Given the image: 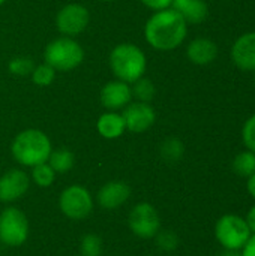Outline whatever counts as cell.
Returning a JSON list of instances; mask_svg holds the SVG:
<instances>
[{
  "mask_svg": "<svg viewBox=\"0 0 255 256\" xmlns=\"http://www.w3.org/2000/svg\"><path fill=\"white\" fill-rule=\"evenodd\" d=\"M188 34V22L173 8L156 10L144 26L147 44L156 51H173L183 44Z\"/></svg>",
  "mask_w": 255,
  "mask_h": 256,
  "instance_id": "6da1fadb",
  "label": "cell"
},
{
  "mask_svg": "<svg viewBox=\"0 0 255 256\" xmlns=\"http://www.w3.org/2000/svg\"><path fill=\"white\" fill-rule=\"evenodd\" d=\"M11 152L20 165L33 168L48 162L53 146L45 132L39 129H26L14 138Z\"/></svg>",
  "mask_w": 255,
  "mask_h": 256,
  "instance_id": "7a4b0ae2",
  "label": "cell"
},
{
  "mask_svg": "<svg viewBox=\"0 0 255 256\" xmlns=\"http://www.w3.org/2000/svg\"><path fill=\"white\" fill-rule=\"evenodd\" d=\"M110 68L114 76L128 84H134L143 78L147 69L144 51L129 42L116 45L110 52Z\"/></svg>",
  "mask_w": 255,
  "mask_h": 256,
  "instance_id": "3957f363",
  "label": "cell"
},
{
  "mask_svg": "<svg viewBox=\"0 0 255 256\" xmlns=\"http://www.w3.org/2000/svg\"><path fill=\"white\" fill-rule=\"evenodd\" d=\"M44 60L56 72H69L78 68L84 60L83 46L69 36H62L51 40L44 51Z\"/></svg>",
  "mask_w": 255,
  "mask_h": 256,
  "instance_id": "277c9868",
  "label": "cell"
},
{
  "mask_svg": "<svg viewBox=\"0 0 255 256\" xmlns=\"http://www.w3.org/2000/svg\"><path fill=\"white\" fill-rule=\"evenodd\" d=\"M252 236L245 218L237 214H224L215 224V238L222 249L242 250Z\"/></svg>",
  "mask_w": 255,
  "mask_h": 256,
  "instance_id": "5b68a950",
  "label": "cell"
},
{
  "mask_svg": "<svg viewBox=\"0 0 255 256\" xmlns=\"http://www.w3.org/2000/svg\"><path fill=\"white\" fill-rule=\"evenodd\" d=\"M29 219L17 207H6L0 213V243L8 248H20L29 238Z\"/></svg>",
  "mask_w": 255,
  "mask_h": 256,
  "instance_id": "8992f818",
  "label": "cell"
},
{
  "mask_svg": "<svg viewBox=\"0 0 255 256\" xmlns=\"http://www.w3.org/2000/svg\"><path fill=\"white\" fill-rule=\"evenodd\" d=\"M95 201L92 194L81 184L68 186L59 196V208L72 220H83L93 212Z\"/></svg>",
  "mask_w": 255,
  "mask_h": 256,
  "instance_id": "52a82bcc",
  "label": "cell"
},
{
  "mask_svg": "<svg viewBox=\"0 0 255 256\" xmlns=\"http://www.w3.org/2000/svg\"><path fill=\"white\" fill-rule=\"evenodd\" d=\"M128 226L138 238L150 240L161 231V216L150 202H138L129 212Z\"/></svg>",
  "mask_w": 255,
  "mask_h": 256,
  "instance_id": "ba28073f",
  "label": "cell"
},
{
  "mask_svg": "<svg viewBox=\"0 0 255 256\" xmlns=\"http://www.w3.org/2000/svg\"><path fill=\"white\" fill-rule=\"evenodd\" d=\"M89 21L90 14L86 6L81 3H68L57 12L56 27L63 36L74 38L87 28Z\"/></svg>",
  "mask_w": 255,
  "mask_h": 256,
  "instance_id": "9c48e42d",
  "label": "cell"
},
{
  "mask_svg": "<svg viewBox=\"0 0 255 256\" xmlns=\"http://www.w3.org/2000/svg\"><path fill=\"white\" fill-rule=\"evenodd\" d=\"M122 117L125 120L126 130L134 134H143L149 130L156 122V112L149 102H131L123 108Z\"/></svg>",
  "mask_w": 255,
  "mask_h": 256,
  "instance_id": "30bf717a",
  "label": "cell"
},
{
  "mask_svg": "<svg viewBox=\"0 0 255 256\" xmlns=\"http://www.w3.org/2000/svg\"><path fill=\"white\" fill-rule=\"evenodd\" d=\"M30 176L18 168L6 171L0 177V202L12 204L21 200L30 188Z\"/></svg>",
  "mask_w": 255,
  "mask_h": 256,
  "instance_id": "8fae6325",
  "label": "cell"
},
{
  "mask_svg": "<svg viewBox=\"0 0 255 256\" xmlns=\"http://www.w3.org/2000/svg\"><path fill=\"white\" fill-rule=\"evenodd\" d=\"M132 100L131 84L116 80L107 82L101 90V104L107 111H120Z\"/></svg>",
  "mask_w": 255,
  "mask_h": 256,
  "instance_id": "7c38bea8",
  "label": "cell"
},
{
  "mask_svg": "<svg viewBox=\"0 0 255 256\" xmlns=\"http://www.w3.org/2000/svg\"><path fill=\"white\" fill-rule=\"evenodd\" d=\"M231 60L236 68L255 72V32L243 33L231 46Z\"/></svg>",
  "mask_w": 255,
  "mask_h": 256,
  "instance_id": "4fadbf2b",
  "label": "cell"
},
{
  "mask_svg": "<svg viewBox=\"0 0 255 256\" xmlns=\"http://www.w3.org/2000/svg\"><path fill=\"white\" fill-rule=\"evenodd\" d=\"M131 196V188L128 183L113 180L105 183L98 192V202L105 210H116L122 207Z\"/></svg>",
  "mask_w": 255,
  "mask_h": 256,
  "instance_id": "5bb4252c",
  "label": "cell"
},
{
  "mask_svg": "<svg viewBox=\"0 0 255 256\" xmlns=\"http://www.w3.org/2000/svg\"><path fill=\"white\" fill-rule=\"evenodd\" d=\"M186 56L191 63L197 66L210 64L218 56V46L212 39L207 38H197L189 42L186 48Z\"/></svg>",
  "mask_w": 255,
  "mask_h": 256,
  "instance_id": "9a60e30c",
  "label": "cell"
},
{
  "mask_svg": "<svg viewBox=\"0 0 255 256\" xmlns=\"http://www.w3.org/2000/svg\"><path fill=\"white\" fill-rule=\"evenodd\" d=\"M96 129L102 138L117 140L125 134L126 126H125V120L122 114H119L117 111H107L98 118Z\"/></svg>",
  "mask_w": 255,
  "mask_h": 256,
  "instance_id": "2e32d148",
  "label": "cell"
},
{
  "mask_svg": "<svg viewBox=\"0 0 255 256\" xmlns=\"http://www.w3.org/2000/svg\"><path fill=\"white\" fill-rule=\"evenodd\" d=\"M188 24H200L207 16V3L204 0H173L171 4Z\"/></svg>",
  "mask_w": 255,
  "mask_h": 256,
  "instance_id": "e0dca14e",
  "label": "cell"
},
{
  "mask_svg": "<svg viewBox=\"0 0 255 256\" xmlns=\"http://www.w3.org/2000/svg\"><path fill=\"white\" fill-rule=\"evenodd\" d=\"M48 164L56 171V174H65L74 168L75 156L68 148H57V150L51 152V154L48 158Z\"/></svg>",
  "mask_w": 255,
  "mask_h": 256,
  "instance_id": "ac0fdd59",
  "label": "cell"
},
{
  "mask_svg": "<svg viewBox=\"0 0 255 256\" xmlns=\"http://www.w3.org/2000/svg\"><path fill=\"white\" fill-rule=\"evenodd\" d=\"M233 171L243 178L251 177L255 174V153L249 152V150H243L240 152L234 159H233Z\"/></svg>",
  "mask_w": 255,
  "mask_h": 256,
  "instance_id": "d6986e66",
  "label": "cell"
},
{
  "mask_svg": "<svg viewBox=\"0 0 255 256\" xmlns=\"http://www.w3.org/2000/svg\"><path fill=\"white\" fill-rule=\"evenodd\" d=\"M185 154V146L179 138H167L161 144V156L165 162L168 164H176L179 162Z\"/></svg>",
  "mask_w": 255,
  "mask_h": 256,
  "instance_id": "ffe728a7",
  "label": "cell"
},
{
  "mask_svg": "<svg viewBox=\"0 0 255 256\" xmlns=\"http://www.w3.org/2000/svg\"><path fill=\"white\" fill-rule=\"evenodd\" d=\"M56 176H57L56 171L50 166L48 162H45V164H41V165H36V166L32 168L30 180H32L36 186L45 189V188H50V186L54 183Z\"/></svg>",
  "mask_w": 255,
  "mask_h": 256,
  "instance_id": "44dd1931",
  "label": "cell"
},
{
  "mask_svg": "<svg viewBox=\"0 0 255 256\" xmlns=\"http://www.w3.org/2000/svg\"><path fill=\"white\" fill-rule=\"evenodd\" d=\"M156 93V88L153 82L149 78H140L132 86V98H135L138 102H150Z\"/></svg>",
  "mask_w": 255,
  "mask_h": 256,
  "instance_id": "7402d4cb",
  "label": "cell"
},
{
  "mask_svg": "<svg viewBox=\"0 0 255 256\" xmlns=\"http://www.w3.org/2000/svg\"><path fill=\"white\" fill-rule=\"evenodd\" d=\"M30 76H32L33 84H36L38 87H48L56 80V70L44 62L42 64L35 66Z\"/></svg>",
  "mask_w": 255,
  "mask_h": 256,
  "instance_id": "603a6c76",
  "label": "cell"
},
{
  "mask_svg": "<svg viewBox=\"0 0 255 256\" xmlns=\"http://www.w3.org/2000/svg\"><path fill=\"white\" fill-rule=\"evenodd\" d=\"M102 249H104V244H102V240L98 234L90 232L81 238V243H80L81 256H101L102 255Z\"/></svg>",
  "mask_w": 255,
  "mask_h": 256,
  "instance_id": "cb8c5ba5",
  "label": "cell"
},
{
  "mask_svg": "<svg viewBox=\"0 0 255 256\" xmlns=\"http://www.w3.org/2000/svg\"><path fill=\"white\" fill-rule=\"evenodd\" d=\"M155 242H156L158 249H161L162 252H174L180 244L179 236L170 230H164V231L161 230L155 236Z\"/></svg>",
  "mask_w": 255,
  "mask_h": 256,
  "instance_id": "d4e9b609",
  "label": "cell"
},
{
  "mask_svg": "<svg viewBox=\"0 0 255 256\" xmlns=\"http://www.w3.org/2000/svg\"><path fill=\"white\" fill-rule=\"evenodd\" d=\"M8 69L11 74L14 75H18V76H26V75H30L32 70L35 69V63L30 57H24V56H20V57H14L9 64H8Z\"/></svg>",
  "mask_w": 255,
  "mask_h": 256,
  "instance_id": "484cf974",
  "label": "cell"
},
{
  "mask_svg": "<svg viewBox=\"0 0 255 256\" xmlns=\"http://www.w3.org/2000/svg\"><path fill=\"white\" fill-rule=\"evenodd\" d=\"M242 141L246 150L255 153V114H252L242 128Z\"/></svg>",
  "mask_w": 255,
  "mask_h": 256,
  "instance_id": "4316f807",
  "label": "cell"
},
{
  "mask_svg": "<svg viewBox=\"0 0 255 256\" xmlns=\"http://www.w3.org/2000/svg\"><path fill=\"white\" fill-rule=\"evenodd\" d=\"M140 2L155 12L162 10V9H168L173 4V0H140Z\"/></svg>",
  "mask_w": 255,
  "mask_h": 256,
  "instance_id": "83f0119b",
  "label": "cell"
},
{
  "mask_svg": "<svg viewBox=\"0 0 255 256\" xmlns=\"http://www.w3.org/2000/svg\"><path fill=\"white\" fill-rule=\"evenodd\" d=\"M240 254H242V256H255V234L249 237L246 244L242 248Z\"/></svg>",
  "mask_w": 255,
  "mask_h": 256,
  "instance_id": "f1b7e54d",
  "label": "cell"
},
{
  "mask_svg": "<svg viewBox=\"0 0 255 256\" xmlns=\"http://www.w3.org/2000/svg\"><path fill=\"white\" fill-rule=\"evenodd\" d=\"M245 220H246V224H248V226H249V230H251V232L255 234V204L248 210V214H246V218H245Z\"/></svg>",
  "mask_w": 255,
  "mask_h": 256,
  "instance_id": "f546056e",
  "label": "cell"
},
{
  "mask_svg": "<svg viewBox=\"0 0 255 256\" xmlns=\"http://www.w3.org/2000/svg\"><path fill=\"white\" fill-rule=\"evenodd\" d=\"M246 189H248V194L251 195V198L255 200V174H252L251 177L246 178Z\"/></svg>",
  "mask_w": 255,
  "mask_h": 256,
  "instance_id": "4dcf8cb0",
  "label": "cell"
},
{
  "mask_svg": "<svg viewBox=\"0 0 255 256\" xmlns=\"http://www.w3.org/2000/svg\"><path fill=\"white\" fill-rule=\"evenodd\" d=\"M216 256H242L240 250H227V249H222V252H219Z\"/></svg>",
  "mask_w": 255,
  "mask_h": 256,
  "instance_id": "1f68e13d",
  "label": "cell"
},
{
  "mask_svg": "<svg viewBox=\"0 0 255 256\" xmlns=\"http://www.w3.org/2000/svg\"><path fill=\"white\" fill-rule=\"evenodd\" d=\"M5 2H6V0H0V6H2V4H3Z\"/></svg>",
  "mask_w": 255,
  "mask_h": 256,
  "instance_id": "d6a6232c",
  "label": "cell"
},
{
  "mask_svg": "<svg viewBox=\"0 0 255 256\" xmlns=\"http://www.w3.org/2000/svg\"><path fill=\"white\" fill-rule=\"evenodd\" d=\"M101 2H114V0H101Z\"/></svg>",
  "mask_w": 255,
  "mask_h": 256,
  "instance_id": "836d02e7",
  "label": "cell"
}]
</instances>
